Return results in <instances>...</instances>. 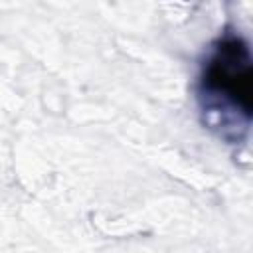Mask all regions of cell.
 I'll return each instance as SVG.
<instances>
[{
	"label": "cell",
	"instance_id": "1",
	"mask_svg": "<svg viewBox=\"0 0 253 253\" xmlns=\"http://www.w3.org/2000/svg\"><path fill=\"white\" fill-rule=\"evenodd\" d=\"M200 99L204 111L227 113L225 123L237 121V126L247 130L253 109V61L249 43L239 34H225L219 38L200 75Z\"/></svg>",
	"mask_w": 253,
	"mask_h": 253
}]
</instances>
